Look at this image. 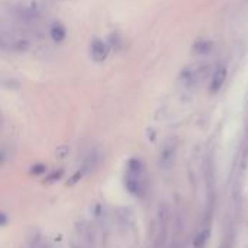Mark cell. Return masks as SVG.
I'll list each match as a JSON object with an SVG mask.
<instances>
[{"label": "cell", "mask_w": 248, "mask_h": 248, "mask_svg": "<svg viewBox=\"0 0 248 248\" xmlns=\"http://www.w3.org/2000/svg\"><path fill=\"white\" fill-rule=\"evenodd\" d=\"M125 183L128 190L135 196H144L147 192V176L140 160H131L126 170Z\"/></svg>", "instance_id": "cell-1"}, {"label": "cell", "mask_w": 248, "mask_h": 248, "mask_svg": "<svg viewBox=\"0 0 248 248\" xmlns=\"http://www.w3.org/2000/svg\"><path fill=\"white\" fill-rule=\"evenodd\" d=\"M29 46L28 39L16 29L0 20V49L1 51H23Z\"/></svg>", "instance_id": "cell-2"}, {"label": "cell", "mask_w": 248, "mask_h": 248, "mask_svg": "<svg viewBox=\"0 0 248 248\" xmlns=\"http://www.w3.org/2000/svg\"><path fill=\"white\" fill-rule=\"evenodd\" d=\"M109 54V45L103 42L102 39H94L90 45V55L94 61L100 62L108 58Z\"/></svg>", "instance_id": "cell-3"}, {"label": "cell", "mask_w": 248, "mask_h": 248, "mask_svg": "<svg viewBox=\"0 0 248 248\" xmlns=\"http://www.w3.org/2000/svg\"><path fill=\"white\" fill-rule=\"evenodd\" d=\"M225 78H227V68H225V67H219L218 70H215L214 80H212V84H211V90H212V92L219 90V89L222 87Z\"/></svg>", "instance_id": "cell-4"}, {"label": "cell", "mask_w": 248, "mask_h": 248, "mask_svg": "<svg viewBox=\"0 0 248 248\" xmlns=\"http://www.w3.org/2000/svg\"><path fill=\"white\" fill-rule=\"evenodd\" d=\"M49 35H51V38H52L55 42H61V41H64V39H65V36H67V31H65L64 25H61V23L55 22V23H52V25H51V28H49Z\"/></svg>", "instance_id": "cell-5"}, {"label": "cell", "mask_w": 248, "mask_h": 248, "mask_svg": "<svg viewBox=\"0 0 248 248\" xmlns=\"http://www.w3.org/2000/svg\"><path fill=\"white\" fill-rule=\"evenodd\" d=\"M208 237H209V232H208V231L201 232V234L198 235V238L195 240V247L203 248V246H205V244H206V241H208Z\"/></svg>", "instance_id": "cell-6"}, {"label": "cell", "mask_w": 248, "mask_h": 248, "mask_svg": "<svg viewBox=\"0 0 248 248\" xmlns=\"http://www.w3.org/2000/svg\"><path fill=\"white\" fill-rule=\"evenodd\" d=\"M6 222H7V218H6V215L0 212V227L6 225Z\"/></svg>", "instance_id": "cell-7"}]
</instances>
